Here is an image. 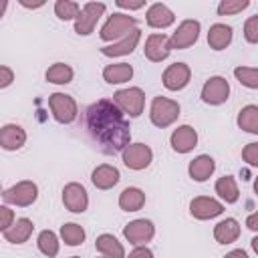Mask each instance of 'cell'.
<instances>
[{
	"label": "cell",
	"mask_w": 258,
	"mask_h": 258,
	"mask_svg": "<svg viewBox=\"0 0 258 258\" xmlns=\"http://www.w3.org/2000/svg\"><path fill=\"white\" fill-rule=\"evenodd\" d=\"M85 127L97 147L107 153H123L131 143V127L125 113L113 103V99H99L85 111Z\"/></svg>",
	"instance_id": "obj_1"
},
{
	"label": "cell",
	"mask_w": 258,
	"mask_h": 258,
	"mask_svg": "<svg viewBox=\"0 0 258 258\" xmlns=\"http://www.w3.org/2000/svg\"><path fill=\"white\" fill-rule=\"evenodd\" d=\"M137 28V18L135 16H129V14H123V12H115L107 18V22L101 26V32L99 36L109 42V40H121L125 38L131 30Z\"/></svg>",
	"instance_id": "obj_2"
},
{
	"label": "cell",
	"mask_w": 258,
	"mask_h": 258,
	"mask_svg": "<svg viewBox=\"0 0 258 258\" xmlns=\"http://www.w3.org/2000/svg\"><path fill=\"white\" fill-rule=\"evenodd\" d=\"M179 117V105L177 101L173 99H167V97H155L151 101V107H149V119L155 127L159 129H165L169 125H173Z\"/></svg>",
	"instance_id": "obj_3"
},
{
	"label": "cell",
	"mask_w": 258,
	"mask_h": 258,
	"mask_svg": "<svg viewBox=\"0 0 258 258\" xmlns=\"http://www.w3.org/2000/svg\"><path fill=\"white\" fill-rule=\"evenodd\" d=\"M38 198V187L34 181H28V179H22L14 185H10L8 189H4L2 194V200L4 204H10V206H18V208H28L36 202Z\"/></svg>",
	"instance_id": "obj_4"
},
{
	"label": "cell",
	"mask_w": 258,
	"mask_h": 258,
	"mask_svg": "<svg viewBox=\"0 0 258 258\" xmlns=\"http://www.w3.org/2000/svg\"><path fill=\"white\" fill-rule=\"evenodd\" d=\"M113 103L129 117H139L143 113V105H145V93L139 87H129V89H121L113 95Z\"/></svg>",
	"instance_id": "obj_5"
},
{
	"label": "cell",
	"mask_w": 258,
	"mask_h": 258,
	"mask_svg": "<svg viewBox=\"0 0 258 258\" xmlns=\"http://www.w3.org/2000/svg\"><path fill=\"white\" fill-rule=\"evenodd\" d=\"M48 107L52 111V117L62 125L73 123L77 119V115H79L77 101L71 95H64V93H52L48 97Z\"/></svg>",
	"instance_id": "obj_6"
},
{
	"label": "cell",
	"mask_w": 258,
	"mask_h": 258,
	"mask_svg": "<svg viewBox=\"0 0 258 258\" xmlns=\"http://www.w3.org/2000/svg\"><path fill=\"white\" fill-rule=\"evenodd\" d=\"M105 4L103 2H87L83 8H81V14L77 16L75 20V32L81 34V36H87L95 30V24L97 20L103 16L105 12Z\"/></svg>",
	"instance_id": "obj_7"
},
{
	"label": "cell",
	"mask_w": 258,
	"mask_h": 258,
	"mask_svg": "<svg viewBox=\"0 0 258 258\" xmlns=\"http://www.w3.org/2000/svg\"><path fill=\"white\" fill-rule=\"evenodd\" d=\"M200 36V22L198 20H183L173 34L169 36V50H181V48H189Z\"/></svg>",
	"instance_id": "obj_8"
},
{
	"label": "cell",
	"mask_w": 258,
	"mask_h": 258,
	"mask_svg": "<svg viewBox=\"0 0 258 258\" xmlns=\"http://www.w3.org/2000/svg\"><path fill=\"white\" fill-rule=\"evenodd\" d=\"M121 159H123V163H125L129 169L141 171V169H145V167L151 163L153 151H151V147L145 145V143H129V145L123 149Z\"/></svg>",
	"instance_id": "obj_9"
},
{
	"label": "cell",
	"mask_w": 258,
	"mask_h": 258,
	"mask_svg": "<svg viewBox=\"0 0 258 258\" xmlns=\"http://www.w3.org/2000/svg\"><path fill=\"white\" fill-rule=\"evenodd\" d=\"M230 97V85L224 77H210L202 87V101L206 105H222Z\"/></svg>",
	"instance_id": "obj_10"
},
{
	"label": "cell",
	"mask_w": 258,
	"mask_h": 258,
	"mask_svg": "<svg viewBox=\"0 0 258 258\" xmlns=\"http://www.w3.org/2000/svg\"><path fill=\"white\" fill-rule=\"evenodd\" d=\"M123 236L129 244H135V246H145L153 236H155V226L145 220V218H139V220H133L129 222L125 228H123Z\"/></svg>",
	"instance_id": "obj_11"
},
{
	"label": "cell",
	"mask_w": 258,
	"mask_h": 258,
	"mask_svg": "<svg viewBox=\"0 0 258 258\" xmlns=\"http://www.w3.org/2000/svg\"><path fill=\"white\" fill-rule=\"evenodd\" d=\"M62 204L69 212L73 214H83L87 208H89V196H87V189L77 183V181H71L62 187Z\"/></svg>",
	"instance_id": "obj_12"
},
{
	"label": "cell",
	"mask_w": 258,
	"mask_h": 258,
	"mask_svg": "<svg viewBox=\"0 0 258 258\" xmlns=\"http://www.w3.org/2000/svg\"><path fill=\"white\" fill-rule=\"evenodd\" d=\"M189 79H191V69L185 62H173V64H169L163 71V77H161L163 87L167 91H181V89H185L187 83H189Z\"/></svg>",
	"instance_id": "obj_13"
},
{
	"label": "cell",
	"mask_w": 258,
	"mask_h": 258,
	"mask_svg": "<svg viewBox=\"0 0 258 258\" xmlns=\"http://www.w3.org/2000/svg\"><path fill=\"white\" fill-rule=\"evenodd\" d=\"M222 212H224V204L214 198H208V196L194 198L189 204V214L198 220H212V218L220 216Z\"/></svg>",
	"instance_id": "obj_14"
},
{
	"label": "cell",
	"mask_w": 258,
	"mask_h": 258,
	"mask_svg": "<svg viewBox=\"0 0 258 258\" xmlns=\"http://www.w3.org/2000/svg\"><path fill=\"white\" fill-rule=\"evenodd\" d=\"M145 56L151 62H161L169 56V38L161 32H153L147 36L145 40V48H143Z\"/></svg>",
	"instance_id": "obj_15"
},
{
	"label": "cell",
	"mask_w": 258,
	"mask_h": 258,
	"mask_svg": "<svg viewBox=\"0 0 258 258\" xmlns=\"http://www.w3.org/2000/svg\"><path fill=\"white\" fill-rule=\"evenodd\" d=\"M171 149L177 153H187L198 145V133L191 125H179L177 129H173L171 137H169Z\"/></svg>",
	"instance_id": "obj_16"
},
{
	"label": "cell",
	"mask_w": 258,
	"mask_h": 258,
	"mask_svg": "<svg viewBox=\"0 0 258 258\" xmlns=\"http://www.w3.org/2000/svg\"><path fill=\"white\" fill-rule=\"evenodd\" d=\"M26 143V131L16 123H6L0 129V145L6 151H16Z\"/></svg>",
	"instance_id": "obj_17"
},
{
	"label": "cell",
	"mask_w": 258,
	"mask_h": 258,
	"mask_svg": "<svg viewBox=\"0 0 258 258\" xmlns=\"http://www.w3.org/2000/svg\"><path fill=\"white\" fill-rule=\"evenodd\" d=\"M139 38H141V30L135 28V30H131L125 38H121V40H117V42H113V44L103 46V48H101V54H105V56H125V54H131V52L135 50Z\"/></svg>",
	"instance_id": "obj_18"
},
{
	"label": "cell",
	"mask_w": 258,
	"mask_h": 258,
	"mask_svg": "<svg viewBox=\"0 0 258 258\" xmlns=\"http://www.w3.org/2000/svg\"><path fill=\"white\" fill-rule=\"evenodd\" d=\"M121 175H119V169L115 165H109V163H103V165H97L91 173V181L97 189H111L119 183Z\"/></svg>",
	"instance_id": "obj_19"
},
{
	"label": "cell",
	"mask_w": 258,
	"mask_h": 258,
	"mask_svg": "<svg viewBox=\"0 0 258 258\" xmlns=\"http://www.w3.org/2000/svg\"><path fill=\"white\" fill-rule=\"evenodd\" d=\"M145 20H147V24H149L151 28H167V26L173 24L175 14H173L171 8L165 6L163 2H155V4H151V6L147 8Z\"/></svg>",
	"instance_id": "obj_20"
},
{
	"label": "cell",
	"mask_w": 258,
	"mask_h": 258,
	"mask_svg": "<svg viewBox=\"0 0 258 258\" xmlns=\"http://www.w3.org/2000/svg\"><path fill=\"white\" fill-rule=\"evenodd\" d=\"M95 248L103 258H127L123 244L113 234H101L95 240Z\"/></svg>",
	"instance_id": "obj_21"
},
{
	"label": "cell",
	"mask_w": 258,
	"mask_h": 258,
	"mask_svg": "<svg viewBox=\"0 0 258 258\" xmlns=\"http://www.w3.org/2000/svg\"><path fill=\"white\" fill-rule=\"evenodd\" d=\"M32 230H34V224L28 220V218H20L16 220L6 232H2L4 240L10 242V244H24L30 236H32Z\"/></svg>",
	"instance_id": "obj_22"
},
{
	"label": "cell",
	"mask_w": 258,
	"mask_h": 258,
	"mask_svg": "<svg viewBox=\"0 0 258 258\" xmlns=\"http://www.w3.org/2000/svg\"><path fill=\"white\" fill-rule=\"evenodd\" d=\"M232 36H234L232 26L218 22V24H212L210 30H208V44L214 50H224L226 46H230Z\"/></svg>",
	"instance_id": "obj_23"
},
{
	"label": "cell",
	"mask_w": 258,
	"mask_h": 258,
	"mask_svg": "<svg viewBox=\"0 0 258 258\" xmlns=\"http://www.w3.org/2000/svg\"><path fill=\"white\" fill-rule=\"evenodd\" d=\"M214 169H216V161L210 155H198V157H194L189 161V167H187L189 177L194 181H206L214 173Z\"/></svg>",
	"instance_id": "obj_24"
},
{
	"label": "cell",
	"mask_w": 258,
	"mask_h": 258,
	"mask_svg": "<svg viewBox=\"0 0 258 258\" xmlns=\"http://www.w3.org/2000/svg\"><path fill=\"white\" fill-rule=\"evenodd\" d=\"M240 236V224L234 218H226L214 226V238L218 244H232Z\"/></svg>",
	"instance_id": "obj_25"
},
{
	"label": "cell",
	"mask_w": 258,
	"mask_h": 258,
	"mask_svg": "<svg viewBox=\"0 0 258 258\" xmlns=\"http://www.w3.org/2000/svg\"><path fill=\"white\" fill-rule=\"evenodd\" d=\"M131 77H133V67L129 62H113L103 69V79L109 85L127 83V81H131Z\"/></svg>",
	"instance_id": "obj_26"
},
{
	"label": "cell",
	"mask_w": 258,
	"mask_h": 258,
	"mask_svg": "<svg viewBox=\"0 0 258 258\" xmlns=\"http://www.w3.org/2000/svg\"><path fill=\"white\" fill-rule=\"evenodd\" d=\"M145 204V194L139 187H125L119 196V208L123 212H137Z\"/></svg>",
	"instance_id": "obj_27"
},
{
	"label": "cell",
	"mask_w": 258,
	"mask_h": 258,
	"mask_svg": "<svg viewBox=\"0 0 258 258\" xmlns=\"http://www.w3.org/2000/svg\"><path fill=\"white\" fill-rule=\"evenodd\" d=\"M238 127L246 133L258 135V105H246L240 109L238 119H236Z\"/></svg>",
	"instance_id": "obj_28"
},
{
	"label": "cell",
	"mask_w": 258,
	"mask_h": 258,
	"mask_svg": "<svg viewBox=\"0 0 258 258\" xmlns=\"http://www.w3.org/2000/svg\"><path fill=\"white\" fill-rule=\"evenodd\" d=\"M216 194L226 202V204H236L238 198H240V191H238V183L232 175H224L216 181Z\"/></svg>",
	"instance_id": "obj_29"
},
{
	"label": "cell",
	"mask_w": 258,
	"mask_h": 258,
	"mask_svg": "<svg viewBox=\"0 0 258 258\" xmlns=\"http://www.w3.org/2000/svg\"><path fill=\"white\" fill-rule=\"evenodd\" d=\"M44 77H46L48 83H54V85H67V83L73 81L75 71H73L67 62H54V64L48 67V71H46Z\"/></svg>",
	"instance_id": "obj_30"
},
{
	"label": "cell",
	"mask_w": 258,
	"mask_h": 258,
	"mask_svg": "<svg viewBox=\"0 0 258 258\" xmlns=\"http://www.w3.org/2000/svg\"><path fill=\"white\" fill-rule=\"evenodd\" d=\"M36 246H38V250H40L44 256H48V258H54V256L58 254V238H56V234L50 232V230H42V232L38 234Z\"/></svg>",
	"instance_id": "obj_31"
},
{
	"label": "cell",
	"mask_w": 258,
	"mask_h": 258,
	"mask_svg": "<svg viewBox=\"0 0 258 258\" xmlns=\"http://www.w3.org/2000/svg\"><path fill=\"white\" fill-rule=\"evenodd\" d=\"M60 238L67 246H79L85 240V230H83V226H79L75 222H69V224L60 226Z\"/></svg>",
	"instance_id": "obj_32"
},
{
	"label": "cell",
	"mask_w": 258,
	"mask_h": 258,
	"mask_svg": "<svg viewBox=\"0 0 258 258\" xmlns=\"http://www.w3.org/2000/svg\"><path fill=\"white\" fill-rule=\"evenodd\" d=\"M234 77L240 85H244L248 89H258V69H254V67H236Z\"/></svg>",
	"instance_id": "obj_33"
},
{
	"label": "cell",
	"mask_w": 258,
	"mask_h": 258,
	"mask_svg": "<svg viewBox=\"0 0 258 258\" xmlns=\"http://www.w3.org/2000/svg\"><path fill=\"white\" fill-rule=\"evenodd\" d=\"M54 14L60 20H71V18L77 20V16L81 14V6L73 0H56L54 2Z\"/></svg>",
	"instance_id": "obj_34"
},
{
	"label": "cell",
	"mask_w": 258,
	"mask_h": 258,
	"mask_svg": "<svg viewBox=\"0 0 258 258\" xmlns=\"http://www.w3.org/2000/svg\"><path fill=\"white\" fill-rule=\"evenodd\" d=\"M250 6L248 0H222L218 4V14L220 16H232V14H238L242 10H246Z\"/></svg>",
	"instance_id": "obj_35"
},
{
	"label": "cell",
	"mask_w": 258,
	"mask_h": 258,
	"mask_svg": "<svg viewBox=\"0 0 258 258\" xmlns=\"http://www.w3.org/2000/svg\"><path fill=\"white\" fill-rule=\"evenodd\" d=\"M244 38L252 44H258V14L250 16L244 22Z\"/></svg>",
	"instance_id": "obj_36"
},
{
	"label": "cell",
	"mask_w": 258,
	"mask_h": 258,
	"mask_svg": "<svg viewBox=\"0 0 258 258\" xmlns=\"http://www.w3.org/2000/svg\"><path fill=\"white\" fill-rule=\"evenodd\" d=\"M242 159L252 165V167H258V143H248L244 149H242Z\"/></svg>",
	"instance_id": "obj_37"
},
{
	"label": "cell",
	"mask_w": 258,
	"mask_h": 258,
	"mask_svg": "<svg viewBox=\"0 0 258 258\" xmlns=\"http://www.w3.org/2000/svg\"><path fill=\"white\" fill-rule=\"evenodd\" d=\"M0 216H2L0 230H2V232H6V230L14 224V214H12V210H10L8 206H2V208H0Z\"/></svg>",
	"instance_id": "obj_38"
},
{
	"label": "cell",
	"mask_w": 258,
	"mask_h": 258,
	"mask_svg": "<svg viewBox=\"0 0 258 258\" xmlns=\"http://www.w3.org/2000/svg\"><path fill=\"white\" fill-rule=\"evenodd\" d=\"M12 81H14V73H12V69L6 67V64H2V67H0V89L10 87Z\"/></svg>",
	"instance_id": "obj_39"
},
{
	"label": "cell",
	"mask_w": 258,
	"mask_h": 258,
	"mask_svg": "<svg viewBox=\"0 0 258 258\" xmlns=\"http://www.w3.org/2000/svg\"><path fill=\"white\" fill-rule=\"evenodd\" d=\"M127 258H153V252L149 248H145V246H137L135 250L129 252Z\"/></svg>",
	"instance_id": "obj_40"
},
{
	"label": "cell",
	"mask_w": 258,
	"mask_h": 258,
	"mask_svg": "<svg viewBox=\"0 0 258 258\" xmlns=\"http://www.w3.org/2000/svg\"><path fill=\"white\" fill-rule=\"evenodd\" d=\"M117 6L119 8H125V10H139L145 6V2H125V0H117Z\"/></svg>",
	"instance_id": "obj_41"
},
{
	"label": "cell",
	"mask_w": 258,
	"mask_h": 258,
	"mask_svg": "<svg viewBox=\"0 0 258 258\" xmlns=\"http://www.w3.org/2000/svg\"><path fill=\"white\" fill-rule=\"evenodd\" d=\"M246 226H248V230L258 232V212H254V214H250V216L246 218Z\"/></svg>",
	"instance_id": "obj_42"
},
{
	"label": "cell",
	"mask_w": 258,
	"mask_h": 258,
	"mask_svg": "<svg viewBox=\"0 0 258 258\" xmlns=\"http://www.w3.org/2000/svg\"><path fill=\"white\" fill-rule=\"evenodd\" d=\"M224 258H248V254L242 250V248H236V250H232V252H228Z\"/></svg>",
	"instance_id": "obj_43"
},
{
	"label": "cell",
	"mask_w": 258,
	"mask_h": 258,
	"mask_svg": "<svg viewBox=\"0 0 258 258\" xmlns=\"http://www.w3.org/2000/svg\"><path fill=\"white\" fill-rule=\"evenodd\" d=\"M20 4H22V6H26V8H40V6L44 4V0H40V2H28V0H20Z\"/></svg>",
	"instance_id": "obj_44"
},
{
	"label": "cell",
	"mask_w": 258,
	"mask_h": 258,
	"mask_svg": "<svg viewBox=\"0 0 258 258\" xmlns=\"http://www.w3.org/2000/svg\"><path fill=\"white\" fill-rule=\"evenodd\" d=\"M250 244H252V250H254V252H256V254H258V236H254V238H252V242H250Z\"/></svg>",
	"instance_id": "obj_45"
},
{
	"label": "cell",
	"mask_w": 258,
	"mask_h": 258,
	"mask_svg": "<svg viewBox=\"0 0 258 258\" xmlns=\"http://www.w3.org/2000/svg\"><path fill=\"white\" fill-rule=\"evenodd\" d=\"M254 191H256V196H258V177L254 179Z\"/></svg>",
	"instance_id": "obj_46"
},
{
	"label": "cell",
	"mask_w": 258,
	"mask_h": 258,
	"mask_svg": "<svg viewBox=\"0 0 258 258\" xmlns=\"http://www.w3.org/2000/svg\"><path fill=\"white\" fill-rule=\"evenodd\" d=\"M71 258H81V256H71Z\"/></svg>",
	"instance_id": "obj_47"
},
{
	"label": "cell",
	"mask_w": 258,
	"mask_h": 258,
	"mask_svg": "<svg viewBox=\"0 0 258 258\" xmlns=\"http://www.w3.org/2000/svg\"><path fill=\"white\" fill-rule=\"evenodd\" d=\"M101 258H103V256H101Z\"/></svg>",
	"instance_id": "obj_48"
}]
</instances>
